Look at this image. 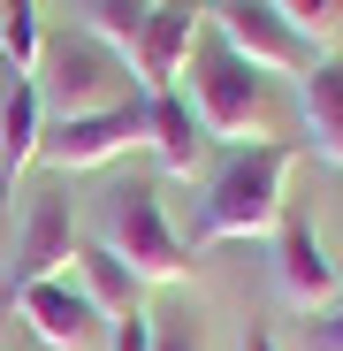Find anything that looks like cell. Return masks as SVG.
I'll return each instance as SVG.
<instances>
[{
	"instance_id": "5",
	"label": "cell",
	"mask_w": 343,
	"mask_h": 351,
	"mask_svg": "<svg viewBox=\"0 0 343 351\" xmlns=\"http://www.w3.org/2000/svg\"><path fill=\"white\" fill-rule=\"evenodd\" d=\"M206 23H214V38H221V46H237L259 77H313V69L328 62L320 38L290 31V23L267 8V0H214Z\"/></svg>"
},
{
	"instance_id": "7",
	"label": "cell",
	"mask_w": 343,
	"mask_h": 351,
	"mask_svg": "<svg viewBox=\"0 0 343 351\" xmlns=\"http://www.w3.org/2000/svg\"><path fill=\"white\" fill-rule=\"evenodd\" d=\"M16 313L31 321V336L46 351H107V313L84 298V282H69V275L23 282L16 290Z\"/></svg>"
},
{
	"instance_id": "14",
	"label": "cell",
	"mask_w": 343,
	"mask_h": 351,
	"mask_svg": "<svg viewBox=\"0 0 343 351\" xmlns=\"http://www.w3.org/2000/svg\"><path fill=\"white\" fill-rule=\"evenodd\" d=\"M77 282H84V298L107 313V321H123V313H138V275L123 267V260H114L107 245H77Z\"/></svg>"
},
{
	"instance_id": "9",
	"label": "cell",
	"mask_w": 343,
	"mask_h": 351,
	"mask_svg": "<svg viewBox=\"0 0 343 351\" xmlns=\"http://www.w3.org/2000/svg\"><path fill=\"white\" fill-rule=\"evenodd\" d=\"M69 260H77V206H69V191H46V199H31V214H23L16 290H23V282H53Z\"/></svg>"
},
{
	"instance_id": "6",
	"label": "cell",
	"mask_w": 343,
	"mask_h": 351,
	"mask_svg": "<svg viewBox=\"0 0 343 351\" xmlns=\"http://www.w3.org/2000/svg\"><path fill=\"white\" fill-rule=\"evenodd\" d=\"M130 145H145V99H123V107H99V114H62V123H46L38 160L62 168V176H77V168H99V160L130 153Z\"/></svg>"
},
{
	"instance_id": "22",
	"label": "cell",
	"mask_w": 343,
	"mask_h": 351,
	"mask_svg": "<svg viewBox=\"0 0 343 351\" xmlns=\"http://www.w3.org/2000/svg\"><path fill=\"white\" fill-rule=\"evenodd\" d=\"M335 275H343V260H335Z\"/></svg>"
},
{
	"instance_id": "13",
	"label": "cell",
	"mask_w": 343,
	"mask_h": 351,
	"mask_svg": "<svg viewBox=\"0 0 343 351\" xmlns=\"http://www.w3.org/2000/svg\"><path fill=\"white\" fill-rule=\"evenodd\" d=\"M38 138H46V99L23 77L0 99V176H23V160H38Z\"/></svg>"
},
{
	"instance_id": "17",
	"label": "cell",
	"mask_w": 343,
	"mask_h": 351,
	"mask_svg": "<svg viewBox=\"0 0 343 351\" xmlns=\"http://www.w3.org/2000/svg\"><path fill=\"white\" fill-rule=\"evenodd\" d=\"M267 8L290 23V31H305V38H328L335 16H343V0H267Z\"/></svg>"
},
{
	"instance_id": "8",
	"label": "cell",
	"mask_w": 343,
	"mask_h": 351,
	"mask_svg": "<svg viewBox=\"0 0 343 351\" xmlns=\"http://www.w3.org/2000/svg\"><path fill=\"white\" fill-rule=\"evenodd\" d=\"M206 38V0H153V16L130 46L138 62V92H176V77L191 69V46Z\"/></svg>"
},
{
	"instance_id": "2",
	"label": "cell",
	"mask_w": 343,
	"mask_h": 351,
	"mask_svg": "<svg viewBox=\"0 0 343 351\" xmlns=\"http://www.w3.org/2000/svg\"><path fill=\"white\" fill-rule=\"evenodd\" d=\"M290 168H298V145H244L214 168L206 184V237H267L282 229V191H290Z\"/></svg>"
},
{
	"instance_id": "20",
	"label": "cell",
	"mask_w": 343,
	"mask_h": 351,
	"mask_svg": "<svg viewBox=\"0 0 343 351\" xmlns=\"http://www.w3.org/2000/svg\"><path fill=\"white\" fill-rule=\"evenodd\" d=\"M313 336H320V351H343V306H335V313H320V321H313Z\"/></svg>"
},
{
	"instance_id": "1",
	"label": "cell",
	"mask_w": 343,
	"mask_h": 351,
	"mask_svg": "<svg viewBox=\"0 0 343 351\" xmlns=\"http://www.w3.org/2000/svg\"><path fill=\"white\" fill-rule=\"evenodd\" d=\"M191 114H199V130H206L214 145H229V153H244V145H282L267 77L244 62L237 46H221L214 23H206V38L191 46Z\"/></svg>"
},
{
	"instance_id": "12",
	"label": "cell",
	"mask_w": 343,
	"mask_h": 351,
	"mask_svg": "<svg viewBox=\"0 0 343 351\" xmlns=\"http://www.w3.org/2000/svg\"><path fill=\"white\" fill-rule=\"evenodd\" d=\"M298 114H305L313 153L343 168V62H335V53H328L313 77H298Z\"/></svg>"
},
{
	"instance_id": "19",
	"label": "cell",
	"mask_w": 343,
	"mask_h": 351,
	"mask_svg": "<svg viewBox=\"0 0 343 351\" xmlns=\"http://www.w3.org/2000/svg\"><path fill=\"white\" fill-rule=\"evenodd\" d=\"M107 351H153V313H123V321H107Z\"/></svg>"
},
{
	"instance_id": "18",
	"label": "cell",
	"mask_w": 343,
	"mask_h": 351,
	"mask_svg": "<svg viewBox=\"0 0 343 351\" xmlns=\"http://www.w3.org/2000/svg\"><path fill=\"white\" fill-rule=\"evenodd\" d=\"M153 351H206L199 313H168V321H153Z\"/></svg>"
},
{
	"instance_id": "21",
	"label": "cell",
	"mask_w": 343,
	"mask_h": 351,
	"mask_svg": "<svg viewBox=\"0 0 343 351\" xmlns=\"http://www.w3.org/2000/svg\"><path fill=\"white\" fill-rule=\"evenodd\" d=\"M244 351H275V336H252V343H244Z\"/></svg>"
},
{
	"instance_id": "15",
	"label": "cell",
	"mask_w": 343,
	"mask_h": 351,
	"mask_svg": "<svg viewBox=\"0 0 343 351\" xmlns=\"http://www.w3.org/2000/svg\"><path fill=\"white\" fill-rule=\"evenodd\" d=\"M145 16H153V0H84V31H92L99 46H114L123 62H130V46H138Z\"/></svg>"
},
{
	"instance_id": "16",
	"label": "cell",
	"mask_w": 343,
	"mask_h": 351,
	"mask_svg": "<svg viewBox=\"0 0 343 351\" xmlns=\"http://www.w3.org/2000/svg\"><path fill=\"white\" fill-rule=\"evenodd\" d=\"M0 46H8V62L31 77L38 53H46V31H38V8L31 0H0Z\"/></svg>"
},
{
	"instance_id": "4",
	"label": "cell",
	"mask_w": 343,
	"mask_h": 351,
	"mask_svg": "<svg viewBox=\"0 0 343 351\" xmlns=\"http://www.w3.org/2000/svg\"><path fill=\"white\" fill-rule=\"evenodd\" d=\"M107 252L123 260L138 282H183L191 275V245L168 229L153 184H114L107 191Z\"/></svg>"
},
{
	"instance_id": "10",
	"label": "cell",
	"mask_w": 343,
	"mask_h": 351,
	"mask_svg": "<svg viewBox=\"0 0 343 351\" xmlns=\"http://www.w3.org/2000/svg\"><path fill=\"white\" fill-rule=\"evenodd\" d=\"M275 282H282V298H290L298 313H320L328 298H335V260L320 252V237L305 221H282V245H275Z\"/></svg>"
},
{
	"instance_id": "3",
	"label": "cell",
	"mask_w": 343,
	"mask_h": 351,
	"mask_svg": "<svg viewBox=\"0 0 343 351\" xmlns=\"http://www.w3.org/2000/svg\"><path fill=\"white\" fill-rule=\"evenodd\" d=\"M31 77H46L53 123H62V114H99V107L145 99L138 77H130V62H123L114 46H99L92 31H84V38H46V53H38V69H31Z\"/></svg>"
},
{
	"instance_id": "11",
	"label": "cell",
	"mask_w": 343,
	"mask_h": 351,
	"mask_svg": "<svg viewBox=\"0 0 343 351\" xmlns=\"http://www.w3.org/2000/svg\"><path fill=\"white\" fill-rule=\"evenodd\" d=\"M145 145H153V160H160L168 176H191L214 138L199 130V114H191L183 92H145Z\"/></svg>"
}]
</instances>
